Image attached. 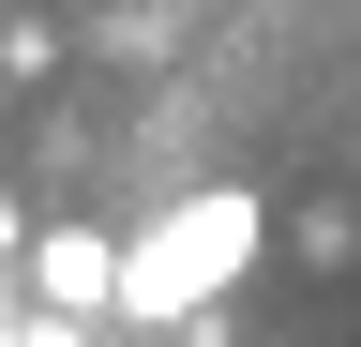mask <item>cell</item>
I'll return each instance as SVG.
<instances>
[{"label":"cell","instance_id":"7a4b0ae2","mask_svg":"<svg viewBox=\"0 0 361 347\" xmlns=\"http://www.w3.org/2000/svg\"><path fill=\"white\" fill-rule=\"evenodd\" d=\"M16 272H30L45 317H121V242H106V227H30Z\"/></svg>","mask_w":361,"mask_h":347},{"label":"cell","instance_id":"6da1fadb","mask_svg":"<svg viewBox=\"0 0 361 347\" xmlns=\"http://www.w3.org/2000/svg\"><path fill=\"white\" fill-rule=\"evenodd\" d=\"M256 257H271V196H256V182H196L180 211H151V227L121 242V317L180 332V317H211Z\"/></svg>","mask_w":361,"mask_h":347},{"label":"cell","instance_id":"3957f363","mask_svg":"<svg viewBox=\"0 0 361 347\" xmlns=\"http://www.w3.org/2000/svg\"><path fill=\"white\" fill-rule=\"evenodd\" d=\"M286 242L316 257V272H346V257H361V211H346V196H301V227H286Z\"/></svg>","mask_w":361,"mask_h":347},{"label":"cell","instance_id":"277c9868","mask_svg":"<svg viewBox=\"0 0 361 347\" xmlns=\"http://www.w3.org/2000/svg\"><path fill=\"white\" fill-rule=\"evenodd\" d=\"M16 257H30V227H16V211H0V272H16Z\"/></svg>","mask_w":361,"mask_h":347}]
</instances>
